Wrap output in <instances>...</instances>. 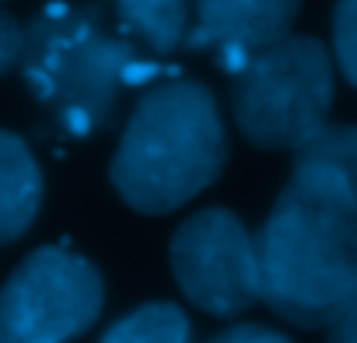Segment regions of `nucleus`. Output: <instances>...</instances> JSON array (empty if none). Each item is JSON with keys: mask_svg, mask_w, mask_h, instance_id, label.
<instances>
[{"mask_svg": "<svg viewBox=\"0 0 357 343\" xmlns=\"http://www.w3.org/2000/svg\"><path fill=\"white\" fill-rule=\"evenodd\" d=\"M102 312L98 270L56 245L36 249L0 287V343H70Z\"/></svg>", "mask_w": 357, "mask_h": 343, "instance_id": "obj_5", "label": "nucleus"}, {"mask_svg": "<svg viewBox=\"0 0 357 343\" xmlns=\"http://www.w3.org/2000/svg\"><path fill=\"white\" fill-rule=\"evenodd\" d=\"M43 204V176L22 137L0 130V245L29 231Z\"/></svg>", "mask_w": 357, "mask_h": 343, "instance_id": "obj_8", "label": "nucleus"}, {"mask_svg": "<svg viewBox=\"0 0 357 343\" xmlns=\"http://www.w3.org/2000/svg\"><path fill=\"white\" fill-rule=\"evenodd\" d=\"M333 63L322 43L287 36L249 53L235 70L231 112L249 144L266 151H301L329 116Z\"/></svg>", "mask_w": 357, "mask_h": 343, "instance_id": "obj_4", "label": "nucleus"}, {"mask_svg": "<svg viewBox=\"0 0 357 343\" xmlns=\"http://www.w3.org/2000/svg\"><path fill=\"white\" fill-rule=\"evenodd\" d=\"M298 161H319L333 168L357 200V126H322L298 151Z\"/></svg>", "mask_w": 357, "mask_h": 343, "instance_id": "obj_11", "label": "nucleus"}, {"mask_svg": "<svg viewBox=\"0 0 357 343\" xmlns=\"http://www.w3.org/2000/svg\"><path fill=\"white\" fill-rule=\"evenodd\" d=\"M228 137L211 88L165 81L151 88L112 158V183L140 214H168L204 193L225 168Z\"/></svg>", "mask_w": 357, "mask_h": 343, "instance_id": "obj_2", "label": "nucleus"}, {"mask_svg": "<svg viewBox=\"0 0 357 343\" xmlns=\"http://www.w3.org/2000/svg\"><path fill=\"white\" fill-rule=\"evenodd\" d=\"M22 43H25L22 25H18L11 15L0 11V74L11 70V67L22 60Z\"/></svg>", "mask_w": 357, "mask_h": 343, "instance_id": "obj_13", "label": "nucleus"}, {"mask_svg": "<svg viewBox=\"0 0 357 343\" xmlns=\"http://www.w3.org/2000/svg\"><path fill=\"white\" fill-rule=\"evenodd\" d=\"M259 298L287 322L319 329L357 291V200L333 168L294 161V176L256 235Z\"/></svg>", "mask_w": 357, "mask_h": 343, "instance_id": "obj_1", "label": "nucleus"}, {"mask_svg": "<svg viewBox=\"0 0 357 343\" xmlns=\"http://www.w3.org/2000/svg\"><path fill=\"white\" fill-rule=\"evenodd\" d=\"M211 343H291V340L266 326H231V329L218 333Z\"/></svg>", "mask_w": 357, "mask_h": 343, "instance_id": "obj_14", "label": "nucleus"}, {"mask_svg": "<svg viewBox=\"0 0 357 343\" xmlns=\"http://www.w3.org/2000/svg\"><path fill=\"white\" fill-rule=\"evenodd\" d=\"M172 270L183 294L211 315H238L259 298L256 238L231 211H200L178 224Z\"/></svg>", "mask_w": 357, "mask_h": 343, "instance_id": "obj_6", "label": "nucleus"}, {"mask_svg": "<svg viewBox=\"0 0 357 343\" xmlns=\"http://www.w3.org/2000/svg\"><path fill=\"white\" fill-rule=\"evenodd\" d=\"M22 70L36 98L53 109L70 137H88L112 116L123 84H144L165 74L140 60L130 43L105 32L95 11L50 4L25 32Z\"/></svg>", "mask_w": 357, "mask_h": 343, "instance_id": "obj_3", "label": "nucleus"}, {"mask_svg": "<svg viewBox=\"0 0 357 343\" xmlns=\"http://www.w3.org/2000/svg\"><path fill=\"white\" fill-rule=\"evenodd\" d=\"M329 343H357V291L329 322Z\"/></svg>", "mask_w": 357, "mask_h": 343, "instance_id": "obj_15", "label": "nucleus"}, {"mask_svg": "<svg viewBox=\"0 0 357 343\" xmlns=\"http://www.w3.org/2000/svg\"><path fill=\"white\" fill-rule=\"evenodd\" d=\"M301 0H197L200 29L190 46H218L221 67L231 74L249 60V53L287 39Z\"/></svg>", "mask_w": 357, "mask_h": 343, "instance_id": "obj_7", "label": "nucleus"}, {"mask_svg": "<svg viewBox=\"0 0 357 343\" xmlns=\"http://www.w3.org/2000/svg\"><path fill=\"white\" fill-rule=\"evenodd\" d=\"M333 49L343 77L357 88V0H340L333 11Z\"/></svg>", "mask_w": 357, "mask_h": 343, "instance_id": "obj_12", "label": "nucleus"}, {"mask_svg": "<svg viewBox=\"0 0 357 343\" xmlns=\"http://www.w3.org/2000/svg\"><path fill=\"white\" fill-rule=\"evenodd\" d=\"M119 22L151 53H172L186 36V0H116Z\"/></svg>", "mask_w": 357, "mask_h": 343, "instance_id": "obj_9", "label": "nucleus"}, {"mask_svg": "<svg viewBox=\"0 0 357 343\" xmlns=\"http://www.w3.org/2000/svg\"><path fill=\"white\" fill-rule=\"evenodd\" d=\"M102 343H190V319L183 308L154 301L119 319Z\"/></svg>", "mask_w": 357, "mask_h": 343, "instance_id": "obj_10", "label": "nucleus"}]
</instances>
